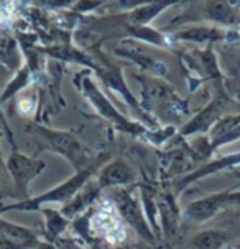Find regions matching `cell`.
<instances>
[{
  "label": "cell",
  "mask_w": 240,
  "mask_h": 249,
  "mask_svg": "<svg viewBox=\"0 0 240 249\" xmlns=\"http://www.w3.org/2000/svg\"><path fill=\"white\" fill-rule=\"evenodd\" d=\"M91 226L97 236L105 238L109 243H120L125 238V231H123V226L120 225L117 212L110 205L99 208V212L92 218Z\"/></svg>",
  "instance_id": "6da1fadb"
}]
</instances>
